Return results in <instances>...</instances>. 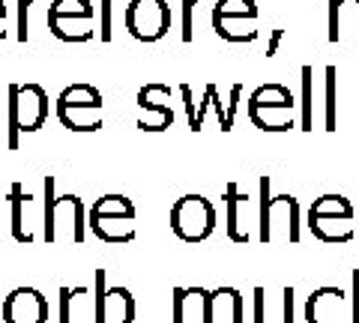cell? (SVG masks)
I'll list each match as a JSON object with an SVG mask.
<instances>
[{"mask_svg":"<svg viewBox=\"0 0 359 323\" xmlns=\"http://www.w3.org/2000/svg\"><path fill=\"white\" fill-rule=\"evenodd\" d=\"M102 93L96 90L93 84H69L63 87L54 111H57V120L63 123V129L69 132H99L102 123Z\"/></svg>","mask_w":359,"mask_h":323,"instance_id":"6da1fadb","label":"cell"},{"mask_svg":"<svg viewBox=\"0 0 359 323\" xmlns=\"http://www.w3.org/2000/svg\"><path fill=\"white\" fill-rule=\"evenodd\" d=\"M249 120L261 132H290L297 126V102L285 84H264L249 96Z\"/></svg>","mask_w":359,"mask_h":323,"instance_id":"7a4b0ae2","label":"cell"},{"mask_svg":"<svg viewBox=\"0 0 359 323\" xmlns=\"http://www.w3.org/2000/svg\"><path fill=\"white\" fill-rule=\"evenodd\" d=\"M93 18V0H51L48 4V30L60 42H75V46L90 42L96 36Z\"/></svg>","mask_w":359,"mask_h":323,"instance_id":"3957f363","label":"cell"},{"mask_svg":"<svg viewBox=\"0 0 359 323\" xmlns=\"http://www.w3.org/2000/svg\"><path fill=\"white\" fill-rule=\"evenodd\" d=\"M42 186H45V228H42L45 242L57 240V225H60V221H69L72 240L84 242V237H87V219H84L81 198H78V195H60V198L54 195V186H57L54 174L45 177Z\"/></svg>","mask_w":359,"mask_h":323,"instance_id":"277c9868","label":"cell"},{"mask_svg":"<svg viewBox=\"0 0 359 323\" xmlns=\"http://www.w3.org/2000/svg\"><path fill=\"white\" fill-rule=\"evenodd\" d=\"M171 231L183 242H204L216 231V207L204 195H183L171 207Z\"/></svg>","mask_w":359,"mask_h":323,"instance_id":"5b68a950","label":"cell"},{"mask_svg":"<svg viewBox=\"0 0 359 323\" xmlns=\"http://www.w3.org/2000/svg\"><path fill=\"white\" fill-rule=\"evenodd\" d=\"M257 4L255 0H216L212 6V30L224 42H255L261 30L255 27Z\"/></svg>","mask_w":359,"mask_h":323,"instance_id":"8992f818","label":"cell"},{"mask_svg":"<svg viewBox=\"0 0 359 323\" xmlns=\"http://www.w3.org/2000/svg\"><path fill=\"white\" fill-rule=\"evenodd\" d=\"M129 36L138 42H159L171 30V6L168 0H129L126 13H123Z\"/></svg>","mask_w":359,"mask_h":323,"instance_id":"52a82bcc","label":"cell"},{"mask_svg":"<svg viewBox=\"0 0 359 323\" xmlns=\"http://www.w3.org/2000/svg\"><path fill=\"white\" fill-rule=\"evenodd\" d=\"M6 102L9 108L18 114V129L21 135H33V132H39L45 123H48V93H45L42 84H9L6 90Z\"/></svg>","mask_w":359,"mask_h":323,"instance_id":"ba28073f","label":"cell"},{"mask_svg":"<svg viewBox=\"0 0 359 323\" xmlns=\"http://www.w3.org/2000/svg\"><path fill=\"white\" fill-rule=\"evenodd\" d=\"M276 221H282L287 231V240H299V204L294 195H276L269 198V177H261V242L273 240Z\"/></svg>","mask_w":359,"mask_h":323,"instance_id":"9c48e42d","label":"cell"},{"mask_svg":"<svg viewBox=\"0 0 359 323\" xmlns=\"http://www.w3.org/2000/svg\"><path fill=\"white\" fill-rule=\"evenodd\" d=\"M171 99V87L159 84V81H150L138 90V108H141V117H138V126L141 132H165L168 126L174 123V111L168 105Z\"/></svg>","mask_w":359,"mask_h":323,"instance_id":"30bf717a","label":"cell"},{"mask_svg":"<svg viewBox=\"0 0 359 323\" xmlns=\"http://www.w3.org/2000/svg\"><path fill=\"white\" fill-rule=\"evenodd\" d=\"M96 323H135V296L129 287H105V273L96 270Z\"/></svg>","mask_w":359,"mask_h":323,"instance_id":"8fae6325","label":"cell"},{"mask_svg":"<svg viewBox=\"0 0 359 323\" xmlns=\"http://www.w3.org/2000/svg\"><path fill=\"white\" fill-rule=\"evenodd\" d=\"M4 323H48V299L36 287H15L0 305Z\"/></svg>","mask_w":359,"mask_h":323,"instance_id":"7c38bea8","label":"cell"},{"mask_svg":"<svg viewBox=\"0 0 359 323\" xmlns=\"http://www.w3.org/2000/svg\"><path fill=\"white\" fill-rule=\"evenodd\" d=\"M347 294L341 287H318L306 303V323H347Z\"/></svg>","mask_w":359,"mask_h":323,"instance_id":"4fadbf2b","label":"cell"},{"mask_svg":"<svg viewBox=\"0 0 359 323\" xmlns=\"http://www.w3.org/2000/svg\"><path fill=\"white\" fill-rule=\"evenodd\" d=\"M212 323V291L207 287H174L171 323Z\"/></svg>","mask_w":359,"mask_h":323,"instance_id":"5bb4252c","label":"cell"},{"mask_svg":"<svg viewBox=\"0 0 359 323\" xmlns=\"http://www.w3.org/2000/svg\"><path fill=\"white\" fill-rule=\"evenodd\" d=\"M330 42H359V0H330Z\"/></svg>","mask_w":359,"mask_h":323,"instance_id":"9a60e30c","label":"cell"},{"mask_svg":"<svg viewBox=\"0 0 359 323\" xmlns=\"http://www.w3.org/2000/svg\"><path fill=\"white\" fill-rule=\"evenodd\" d=\"M255 323H294V287H282L276 305L264 287H255Z\"/></svg>","mask_w":359,"mask_h":323,"instance_id":"2e32d148","label":"cell"},{"mask_svg":"<svg viewBox=\"0 0 359 323\" xmlns=\"http://www.w3.org/2000/svg\"><path fill=\"white\" fill-rule=\"evenodd\" d=\"M87 228L96 240L108 242V246H126V242L138 237L135 233V219H126V216H96V219H87Z\"/></svg>","mask_w":359,"mask_h":323,"instance_id":"e0dca14e","label":"cell"},{"mask_svg":"<svg viewBox=\"0 0 359 323\" xmlns=\"http://www.w3.org/2000/svg\"><path fill=\"white\" fill-rule=\"evenodd\" d=\"M309 228L318 240L323 242H351L353 233V219H339V216H309Z\"/></svg>","mask_w":359,"mask_h":323,"instance_id":"ac0fdd59","label":"cell"},{"mask_svg":"<svg viewBox=\"0 0 359 323\" xmlns=\"http://www.w3.org/2000/svg\"><path fill=\"white\" fill-rule=\"evenodd\" d=\"M219 320L243 323V296L237 287H216L212 291V323Z\"/></svg>","mask_w":359,"mask_h":323,"instance_id":"d6986e66","label":"cell"},{"mask_svg":"<svg viewBox=\"0 0 359 323\" xmlns=\"http://www.w3.org/2000/svg\"><path fill=\"white\" fill-rule=\"evenodd\" d=\"M30 204V195L25 192V186L21 183H13V188H9V207H13V240L15 242H25V246H30L33 240V231L27 228L25 221V207Z\"/></svg>","mask_w":359,"mask_h":323,"instance_id":"ffe728a7","label":"cell"},{"mask_svg":"<svg viewBox=\"0 0 359 323\" xmlns=\"http://www.w3.org/2000/svg\"><path fill=\"white\" fill-rule=\"evenodd\" d=\"M243 204H245V195L240 192V186L228 183V188H224V207H228V237L233 242H240V246L249 242V231H245L243 221H240V207Z\"/></svg>","mask_w":359,"mask_h":323,"instance_id":"44dd1931","label":"cell"},{"mask_svg":"<svg viewBox=\"0 0 359 323\" xmlns=\"http://www.w3.org/2000/svg\"><path fill=\"white\" fill-rule=\"evenodd\" d=\"M96 216H126V219H135V204L126 195H102V198H96L93 207H90L87 219H96Z\"/></svg>","mask_w":359,"mask_h":323,"instance_id":"7402d4cb","label":"cell"},{"mask_svg":"<svg viewBox=\"0 0 359 323\" xmlns=\"http://www.w3.org/2000/svg\"><path fill=\"white\" fill-rule=\"evenodd\" d=\"M309 216H339V219H353V204L341 195H320L311 204Z\"/></svg>","mask_w":359,"mask_h":323,"instance_id":"603a6c76","label":"cell"},{"mask_svg":"<svg viewBox=\"0 0 359 323\" xmlns=\"http://www.w3.org/2000/svg\"><path fill=\"white\" fill-rule=\"evenodd\" d=\"M311 66H302V114H299V129L311 132V120H314V87H311Z\"/></svg>","mask_w":359,"mask_h":323,"instance_id":"cb8c5ba5","label":"cell"},{"mask_svg":"<svg viewBox=\"0 0 359 323\" xmlns=\"http://www.w3.org/2000/svg\"><path fill=\"white\" fill-rule=\"evenodd\" d=\"M96 4H99V39L111 42V36H114V6L120 0H96Z\"/></svg>","mask_w":359,"mask_h":323,"instance_id":"d4e9b609","label":"cell"},{"mask_svg":"<svg viewBox=\"0 0 359 323\" xmlns=\"http://www.w3.org/2000/svg\"><path fill=\"white\" fill-rule=\"evenodd\" d=\"M180 4H183V30H180V39L189 46L192 36H195V6L210 4V0H180Z\"/></svg>","mask_w":359,"mask_h":323,"instance_id":"484cf974","label":"cell"},{"mask_svg":"<svg viewBox=\"0 0 359 323\" xmlns=\"http://www.w3.org/2000/svg\"><path fill=\"white\" fill-rule=\"evenodd\" d=\"M60 317H57V323H72V299L78 296V294H87V287H60Z\"/></svg>","mask_w":359,"mask_h":323,"instance_id":"4316f807","label":"cell"},{"mask_svg":"<svg viewBox=\"0 0 359 323\" xmlns=\"http://www.w3.org/2000/svg\"><path fill=\"white\" fill-rule=\"evenodd\" d=\"M33 4H48V0H18V25H15V39L27 42L30 39V27H27V15Z\"/></svg>","mask_w":359,"mask_h":323,"instance_id":"83f0119b","label":"cell"},{"mask_svg":"<svg viewBox=\"0 0 359 323\" xmlns=\"http://www.w3.org/2000/svg\"><path fill=\"white\" fill-rule=\"evenodd\" d=\"M327 132H335V66H327Z\"/></svg>","mask_w":359,"mask_h":323,"instance_id":"f1b7e54d","label":"cell"},{"mask_svg":"<svg viewBox=\"0 0 359 323\" xmlns=\"http://www.w3.org/2000/svg\"><path fill=\"white\" fill-rule=\"evenodd\" d=\"M219 87L216 84H207L204 87V99L198 102V117H195V126H192V132H201L204 129V120H207V111H212V93H216Z\"/></svg>","mask_w":359,"mask_h":323,"instance_id":"f546056e","label":"cell"},{"mask_svg":"<svg viewBox=\"0 0 359 323\" xmlns=\"http://www.w3.org/2000/svg\"><path fill=\"white\" fill-rule=\"evenodd\" d=\"M180 93H183V102H186L189 126H195V117H198V105H195V99H192V87H189V84H180Z\"/></svg>","mask_w":359,"mask_h":323,"instance_id":"4dcf8cb0","label":"cell"},{"mask_svg":"<svg viewBox=\"0 0 359 323\" xmlns=\"http://www.w3.org/2000/svg\"><path fill=\"white\" fill-rule=\"evenodd\" d=\"M282 39H285V30H282V27L269 30V39H266V54H264V57H276V54H278V46H282Z\"/></svg>","mask_w":359,"mask_h":323,"instance_id":"1f68e13d","label":"cell"},{"mask_svg":"<svg viewBox=\"0 0 359 323\" xmlns=\"http://www.w3.org/2000/svg\"><path fill=\"white\" fill-rule=\"evenodd\" d=\"M353 323H359V270H353Z\"/></svg>","mask_w":359,"mask_h":323,"instance_id":"d6a6232c","label":"cell"},{"mask_svg":"<svg viewBox=\"0 0 359 323\" xmlns=\"http://www.w3.org/2000/svg\"><path fill=\"white\" fill-rule=\"evenodd\" d=\"M6 15H9V9H6L4 0H0V42L6 39Z\"/></svg>","mask_w":359,"mask_h":323,"instance_id":"836d02e7","label":"cell"}]
</instances>
